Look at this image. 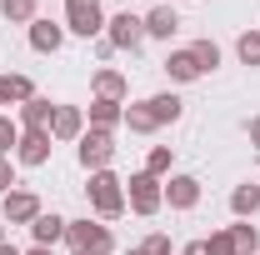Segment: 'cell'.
I'll return each instance as SVG.
<instances>
[{
  "label": "cell",
  "instance_id": "31",
  "mask_svg": "<svg viewBox=\"0 0 260 255\" xmlns=\"http://www.w3.org/2000/svg\"><path fill=\"white\" fill-rule=\"evenodd\" d=\"M0 105H10V85H5V75H0Z\"/></svg>",
  "mask_w": 260,
  "mask_h": 255
},
{
  "label": "cell",
  "instance_id": "16",
  "mask_svg": "<svg viewBox=\"0 0 260 255\" xmlns=\"http://www.w3.org/2000/svg\"><path fill=\"white\" fill-rule=\"evenodd\" d=\"M225 235H230V255H255V250H260L255 225H230Z\"/></svg>",
  "mask_w": 260,
  "mask_h": 255
},
{
  "label": "cell",
  "instance_id": "22",
  "mask_svg": "<svg viewBox=\"0 0 260 255\" xmlns=\"http://www.w3.org/2000/svg\"><path fill=\"white\" fill-rule=\"evenodd\" d=\"M190 55H195V65H200V75H205V70H215V65H220V45H215V40H195Z\"/></svg>",
  "mask_w": 260,
  "mask_h": 255
},
{
  "label": "cell",
  "instance_id": "33",
  "mask_svg": "<svg viewBox=\"0 0 260 255\" xmlns=\"http://www.w3.org/2000/svg\"><path fill=\"white\" fill-rule=\"evenodd\" d=\"M30 255H50V250H45V245H35V250H30Z\"/></svg>",
  "mask_w": 260,
  "mask_h": 255
},
{
  "label": "cell",
  "instance_id": "7",
  "mask_svg": "<svg viewBox=\"0 0 260 255\" xmlns=\"http://www.w3.org/2000/svg\"><path fill=\"white\" fill-rule=\"evenodd\" d=\"M15 160L20 165H45L50 160V130H25L20 145H15Z\"/></svg>",
  "mask_w": 260,
  "mask_h": 255
},
{
  "label": "cell",
  "instance_id": "26",
  "mask_svg": "<svg viewBox=\"0 0 260 255\" xmlns=\"http://www.w3.org/2000/svg\"><path fill=\"white\" fill-rule=\"evenodd\" d=\"M165 170H170V145H155L150 160H145V175H155V180H160Z\"/></svg>",
  "mask_w": 260,
  "mask_h": 255
},
{
  "label": "cell",
  "instance_id": "2",
  "mask_svg": "<svg viewBox=\"0 0 260 255\" xmlns=\"http://www.w3.org/2000/svg\"><path fill=\"white\" fill-rule=\"evenodd\" d=\"M125 205H130V210H135V215H155V210H160V205H165V185H160V180H155V175H145V170H140V175H130Z\"/></svg>",
  "mask_w": 260,
  "mask_h": 255
},
{
  "label": "cell",
  "instance_id": "20",
  "mask_svg": "<svg viewBox=\"0 0 260 255\" xmlns=\"http://www.w3.org/2000/svg\"><path fill=\"white\" fill-rule=\"evenodd\" d=\"M145 105H150L155 125H165V120H180V95H155V100H145Z\"/></svg>",
  "mask_w": 260,
  "mask_h": 255
},
{
  "label": "cell",
  "instance_id": "13",
  "mask_svg": "<svg viewBox=\"0 0 260 255\" xmlns=\"http://www.w3.org/2000/svg\"><path fill=\"white\" fill-rule=\"evenodd\" d=\"M60 40H65L60 25H50V20H30V45L40 50V55H55V50H60Z\"/></svg>",
  "mask_w": 260,
  "mask_h": 255
},
{
  "label": "cell",
  "instance_id": "19",
  "mask_svg": "<svg viewBox=\"0 0 260 255\" xmlns=\"http://www.w3.org/2000/svg\"><path fill=\"white\" fill-rule=\"evenodd\" d=\"M230 210L245 220V215H255L260 210V185H235V195H230Z\"/></svg>",
  "mask_w": 260,
  "mask_h": 255
},
{
  "label": "cell",
  "instance_id": "24",
  "mask_svg": "<svg viewBox=\"0 0 260 255\" xmlns=\"http://www.w3.org/2000/svg\"><path fill=\"white\" fill-rule=\"evenodd\" d=\"M235 50H240V60H245V65H260V30H245Z\"/></svg>",
  "mask_w": 260,
  "mask_h": 255
},
{
  "label": "cell",
  "instance_id": "32",
  "mask_svg": "<svg viewBox=\"0 0 260 255\" xmlns=\"http://www.w3.org/2000/svg\"><path fill=\"white\" fill-rule=\"evenodd\" d=\"M0 255H20V250H15V245H0Z\"/></svg>",
  "mask_w": 260,
  "mask_h": 255
},
{
  "label": "cell",
  "instance_id": "17",
  "mask_svg": "<svg viewBox=\"0 0 260 255\" xmlns=\"http://www.w3.org/2000/svg\"><path fill=\"white\" fill-rule=\"evenodd\" d=\"M95 95L100 100H125V75L120 70H95Z\"/></svg>",
  "mask_w": 260,
  "mask_h": 255
},
{
  "label": "cell",
  "instance_id": "18",
  "mask_svg": "<svg viewBox=\"0 0 260 255\" xmlns=\"http://www.w3.org/2000/svg\"><path fill=\"white\" fill-rule=\"evenodd\" d=\"M165 75H170V80H200V65H195L190 50H175V55L165 60Z\"/></svg>",
  "mask_w": 260,
  "mask_h": 255
},
{
  "label": "cell",
  "instance_id": "21",
  "mask_svg": "<svg viewBox=\"0 0 260 255\" xmlns=\"http://www.w3.org/2000/svg\"><path fill=\"white\" fill-rule=\"evenodd\" d=\"M0 15L15 20V25H30L35 20V0H0Z\"/></svg>",
  "mask_w": 260,
  "mask_h": 255
},
{
  "label": "cell",
  "instance_id": "8",
  "mask_svg": "<svg viewBox=\"0 0 260 255\" xmlns=\"http://www.w3.org/2000/svg\"><path fill=\"white\" fill-rule=\"evenodd\" d=\"M40 215V200L30 190H10L5 195V225H30Z\"/></svg>",
  "mask_w": 260,
  "mask_h": 255
},
{
  "label": "cell",
  "instance_id": "4",
  "mask_svg": "<svg viewBox=\"0 0 260 255\" xmlns=\"http://www.w3.org/2000/svg\"><path fill=\"white\" fill-rule=\"evenodd\" d=\"M65 25L75 35H100L105 30V15H100V0H65Z\"/></svg>",
  "mask_w": 260,
  "mask_h": 255
},
{
  "label": "cell",
  "instance_id": "5",
  "mask_svg": "<svg viewBox=\"0 0 260 255\" xmlns=\"http://www.w3.org/2000/svg\"><path fill=\"white\" fill-rule=\"evenodd\" d=\"M110 160H115L110 130H90V135H80V165H85V170H105Z\"/></svg>",
  "mask_w": 260,
  "mask_h": 255
},
{
  "label": "cell",
  "instance_id": "15",
  "mask_svg": "<svg viewBox=\"0 0 260 255\" xmlns=\"http://www.w3.org/2000/svg\"><path fill=\"white\" fill-rule=\"evenodd\" d=\"M120 120H125L120 100H95V105H90V130H115Z\"/></svg>",
  "mask_w": 260,
  "mask_h": 255
},
{
  "label": "cell",
  "instance_id": "30",
  "mask_svg": "<svg viewBox=\"0 0 260 255\" xmlns=\"http://www.w3.org/2000/svg\"><path fill=\"white\" fill-rule=\"evenodd\" d=\"M250 145H255V150H260V115H255V120H250Z\"/></svg>",
  "mask_w": 260,
  "mask_h": 255
},
{
  "label": "cell",
  "instance_id": "6",
  "mask_svg": "<svg viewBox=\"0 0 260 255\" xmlns=\"http://www.w3.org/2000/svg\"><path fill=\"white\" fill-rule=\"evenodd\" d=\"M105 25H110V35H105V40H110V45H115V50H135V45H140V40H145V20H140V15H115V20H105Z\"/></svg>",
  "mask_w": 260,
  "mask_h": 255
},
{
  "label": "cell",
  "instance_id": "35",
  "mask_svg": "<svg viewBox=\"0 0 260 255\" xmlns=\"http://www.w3.org/2000/svg\"><path fill=\"white\" fill-rule=\"evenodd\" d=\"M185 255H190V250H185Z\"/></svg>",
  "mask_w": 260,
  "mask_h": 255
},
{
  "label": "cell",
  "instance_id": "11",
  "mask_svg": "<svg viewBox=\"0 0 260 255\" xmlns=\"http://www.w3.org/2000/svg\"><path fill=\"white\" fill-rule=\"evenodd\" d=\"M165 200H170L175 210H190L195 200H200V180H195V175H175V180L165 185Z\"/></svg>",
  "mask_w": 260,
  "mask_h": 255
},
{
  "label": "cell",
  "instance_id": "10",
  "mask_svg": "<svg viewBox=\"0 0 260 255\" xmlns=\"http://www.w3.org/2000/svg\"><path fill=\"white\" fill-rule=\"evenodd\" d=\"M50 120H55V105H50L45 95H35V100L20 105V125L25 130H50Z\"/></svg>",
  "mask_w": 260,
  "mask_h": 255
},
{
  "label": "cell",
  "instance_id": "25",
  "mask_svg": "<svg viewBox=\"0 0 260 255\" xmlns=\"http://www.w3.org/2000/svg\"><path fill=\"white\" fill-rule=\"evenodd\" d=\"M5 85H10V100H35V85H30V75H5Z\"/></svg>",
  "mask_w": 260,
  "mask_h": 255
},
{
  "label": "cell",
  "instance_id": "14",
  "mask_svg": "<svg viewBox=\"0 0 260 255\" xmlns=\"http://www.w3.org/2000/svg\"><path fill=\"white\" fill-rule=\"evenodd\" d=\"M80 125H85V120H80L75 105H55V120H50V135H55V140H75Z\"/></svg>",
  "mask_w": 260,
  "mask_h": 255
},
{
  "label": "cell",
  "instance_id": "1",
  "mask_svg": "<svg viewBox=\"0 0 260 255\" xmlns=\"http://www.w3.org/2000/svg\"><path fill=\"white\" fill-rule=\"evenodd\" d=\"M65 240L75 245V255H110L115 250L110 230H105V225H90V220H70L65 225Z\"/></svg>",
  "mask_w": 260,
  "mask_h": 255
},
{
  "label": "cell",
  "instance_id": "9",
  "mask_svg": "<svg viewBox=\"0 0 260 255\" xmlns=\"http://www.w3.org/2000/svg\"><path fill=\"white\" fill-rule=\"evenodd\" d=\"M65 225H70V220L50 215V210H40V215L30 220V235H35V245H45V250H50L55 240H65Z\"/></svg>",
  "mask_w": 260,
  "mask_h": 255
},
{
  "label": "cell",
  "instance_id": "34",
  "mask_svg": "<svg viewBox=\"0 0 260 255\" xmlns=\"http://www.w3.org/2000/svg\"><path fill=\"white\" fill-rule=\"evenodd\" d=\"M0 225H5V220H0ZM0 245H5V230H0Z\"/></svg>",
  "mask_w": 260,
  "mask_h": 255
},
{
  "label": "cell",
  "instance_id": "12",
  "mask_svg": "<svg viewBox=\"0 0 260 255\" xmlns=\"http://www.w3.org/2000/svg\"><path fill=\"white\" fill-rule=\"evenodd\" d=\"M175 30H180V15H175L170 5H155V10L145 15V35H155V40H170Z\"/></svg>",
  "mask_w": 260,
  "mask_h": 255
},
{
  "label": "cell",
  "instance_id": "28",
  "mask_svg": "<svg viewBox=\"0 0 260 255\" xmlns=\"http://www.w3.org/2000/svg\"><path fill=\"white\" fill-rule=\"evenodd\" d=\"M130 255H170V240H165V235H150V240H140Z\"/></svg>",
  "mask_w": 260,
  "mask_h": 255
},
{
  "label": "cell",
  "instance_id": "3",
  "mask_svg": "<svg viewBox=\"0 0 260 255\" xmlns=\"http://www.w3.org/2000/svg\"><path fill=\"white\" fill-rule=\"evenodd\" d=\"M90 205H95L105 220H115V215L125 210V190H120V180H115L110 170H95V175H90Z\"/></svg>",
  "mask_w": 260,
  "mask_h": 255
},
{
  "label": "cell",
  "instance_id": "29",
  "mask_svg": "<svg viewBox=\"0 0 260 255\" xmlns=\"http://www.w3.org/2000/svg\"><path fill=\"white\" fill-rule=\"evenodd\" d=\"M10 185H15V165L10 155H0V195H10Z\"/></svg>",
  "mask_w": 260,
  "mask_h": 255
},
{
  "label": "cell",
  "instance_id": "23",
  "mask_svg": "<svg viewBox=\"0 0 260 255\" xmlns=\"http://www.w3.org/2000/svg\"><path fill=\"white\" fill-rule=\"evenodd\" d=\"M125 125H130V130H140V135H150V130H155L150 105H130V110H125Z\"/></svg>",
  "mask_w": 260,
  "mask_h": 255
},
{
  "label": "cell",
  "instance_id": "27",
  "mask_svg": "<svg viewBox=\"0 0 260 255\" xmlns=\"http://www.w3.org/2000/svg\"><path fill=\"white\" fill-rule=\"evenodd\" d=\"M15 145H20V125H15V120H5V115H0V155H10V150H15Z\"/></svg>",
  "mask_w": 260,
  "mask_h": 255
}]
</instances>
